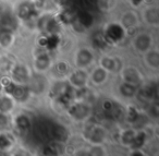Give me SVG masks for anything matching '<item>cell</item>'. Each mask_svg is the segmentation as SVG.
Here are the masks:
<instances>
[{
    "mask_svg": "<svg viewBox=\"0 0 159 156\" xmlns=\"http://www.w3.org/2000/svg\"><path fill=\"white\" fill-rule=\"evenodd\" d=\"M104 34H105V36H106L109 44H113V43H118L123 40L125 32H124V29L120 24L111 23V24H109L108 26H107Z\"/></svg>",
    "mask_w": 159,
    "mask_h": 156,
    "instance_id": "1",
    "label": "cell"
},
{
    "mask_svg": "<svg viewBox=\"0 0 159 156\" xmlns=\"http://www.w3.org/2000/svg\"><path fill=\"white\" fill-rule=\"evenodd\" d=\"M69 112L73 118L77 119V120H83L89 117V115L91 114V109L89 106L84 105V104H75L70 108Z\"/></svg>",
    "mask_w": 159,
    "mask_h": 156,
    "instance_id": "2",
    "label": "cell"
},
{
    "mask_svg": "<svg viewBox=\"0 0 159 156\" xmlns=\"http://www.w3.org/2000/svg\"><path fill=\"white\" fill-rule=\"evenodd\" d=\"M12 78H13V81L16 84L26 83L30 79V72L26 67L20 64V66H16L12 70Z\"/></svg>",
    "mask_w": 159,
    "mask_h": 156,
    "instance_id": "3",
    "label": "cell"
},
{
    "mask_svg": "<svg viewBox=\"0 0 159 156\" xmlns=\"http://www.w3.org/2000/svg\"><path fill=\"white\" fill-rule=\"evenodd\" d=\"M18 14L21 19H23V20L31 19L32 17L35 14V8H34L33 3H31V2L21 3L18 8Z\"/></svg>",
    "mask_w": 159,
    "mask_h": 156,
    "instance_id": "4",
    "label": "cell"
},
{
    "mask_svg": "<svg viewBox=\"0 0 159 156\" xmlns=\"http://www.w3.org/2000/svg\"><path fill=\"white\" fill-rule=\"evenodd\" d=\"M93 60V54L87 49L80 50L76 56V64L79 67H86Z\"/></svg>",
    "mask_w": 159,
    "mask_h": 156,
    "instance_id": "5",
    "label": "cell"
},
{
    "mask_svg": "<svg viewBox=\"0 0 159 156\" xmlns=\"http://www.w3.org/2000/svg\"><path fill=\"white\" fill-rule=\"evenodd\" d=\"M86 81H87V75L82 70L75 71L70 78L71 84H73L74 86H77V87H83L85 85V83H86Z\"/></svg>",
    "mask_w": 159,
    "mask_h": 156,
    "instance_id": "6",
    "label": "cell"
},
{
    "mask_svg": "<svg viewBox=\"0 0 159 156\" xmlns=\"http://www.w3.org/2000/svg\"><path fill=\"white\" fill-rule=\"evenodd\" d=\"M59 43H60V40L57 34H50L49 36H46L45 38H43L42 42H40V45L46 47V49L52 50V49L57 48Z\"/></svg>",
    "mask_w": 159,
    "mask_h": 156,
    "instance_id": "7",
    "label": "cell"
},
{
    "mask_svg": "<svg viewBox=\"0 0 159 156\" xmlns=\"http://www.w3.org/2000/svg\"><path fill=\"white\" fill-rule=\"evenodd\" d=\"M89 139L93 143H102L105 139V131L99 127L91 128L89 132Z\"/></svg>",
    "mask_w": 159,
    "mask_h": 156,
    "instance_id": "8",
    "label": "cell"
},
{
    "mask_svg": "<svg viewBox=\"0 0 159 156\" xmlns=\"http://www.w3.org/2000/svg\"><path fill=\"white\" fill-rule=\"evenodd\" d=\"M150 44H152V40H150L149 36L146 35V34L139 35V37L136 38V40H135V47L141 51H144L149 48Z\"/></svg>",
    "mask_w": 159,
    "mask_h": 156,
    "instance_id": "9",
    "label": "cell"
},
{
    "mask_svg": "<svg viewBox=\"0 0 159 156\" xmlns=\"http://www.w3.org/2000/svg\"><path fill=\"white\" fill-rule=\"evenodd\" d=\"M52 135L59 142H66V139H68V131H66V128H63L62 125H57L53 127L52 130Z\"/></svg>",
    "mask_w": 159,
    "mask_h": 156,
    "instance_id": "10",
    "label": "cell"
},
{
    "mask_svg": "<svg viewBox=\"0 0 159 156\" xmlns=\"http://www.w3.org/2000/svg\"><path fill=\"white\" fill-rule=\"evenodd\" d=\"M10 95H12L14 98L19 99V101H24L27 97V95H29V91H27L24 86L21 85V84L19 85V84L16 83V85H14L13 90H12Z\"/></svg>",
    "mask_w": 159,
    "mask_h": 156,
    "instance_id": "11",
    "label": "cell"
},
{
    "mask_svg": "<svg viewBox=\"0 0 159 156\" xmlns=\"http://www.w3.org/2000/svg\"><path fill=\"white\" fill-rule=\"evenodd\" d=\"M120 93L124 97H133L136 94V87H135L134 84L124 82V83H122L120 85Z\"/></svg>",
    "mask_w": 159,
    "mask_h": 156,
    "instance_id": "12",
    "label": "cell"
},
{
    "mask_svg": "<svg viewBox=\"0 0 159 156\" xmlns=\"http://www.w3.org/2000/svg\"><path fill=\"white\" fill-rule=\"evenodd\" d=\"M16 128L21 131H26V130L30 129L31 127V120L27 116L25 115H19L16 119Z\"/></svg>",
    "mask_w": 159,
    "mask_h": 156,
    "instance_id": "13",
    "label": "cell"
},
{
    "mask_svg": "<svg viewBox=\"0 0 159 156\" xmlns=\"http://www.w3.org/2000/svg\"><path fill=\"white\" fill-rule=\"evenodd\" d=\"M50 66V58L48 57V55L44 54V55H39L35 60V67L36 69L40 71L46 70L48 67Z\"/></svg>",
    "mask_w": 159,
    "mask_h": 156,
    "instance_id": "14",
    "label": "cell"
},
{
    "mask_svg": "<svg viewBox=\"0 0 159 156\" xmlns=\"http://www.w3.org/2000/svg\"><path fill=\"white\" fill-rule=\"evenodd\" d=\"M123 78L125 80V82H129V83H132V84H135V83H139V74L135 69H126L123 73Z\"/></svg>",
    "mask_w": 159,
    "mask_h": 156,
    "instance_id": "15",
    "label": "cell"
},
{
    "mask_svg": "<svg viewBox=\"0 0 159 156\" xmlns=\"http://www.w3.org/2000/svg\"><path fill=\"white\" fill-rule=\"evenodd\" d=\"M80 25H82L84 27H89L93 24V17L89 13V12H81L80 14H77L76 19Z\"/></svg>",
    "mask_w": 159,
    "mask_h": 156,
    "instance_id": "16",
    "label": "cell"
},
{
    "mask_svg": "<svg viewBox=\"0 0 159 156\" xmlns=\"http://www.w3.org/2000/svg\"><path fill=\"white\" fill-rule=\"evenodd\" d=\"M13 40V36L11 34V31H7V30H2V32H0V46L2 48H7L12 44Z\"/></svg>",
    "mask_w": 159,
    "mask_h": 156,
    "instance_id": "17",
    "label": "cell"
},
{
    "mask_svg": "<svg viewBox=\"0 0 159 156\" xmlns=\"http://www.w3.org/2000/svg\"><path fill=\"white\" fill-rule=\"evenodd\" d=\"M145 141H146L145 132L141 131V132H139V133H135V135H134V138H133L132 142H131L130 146H132L134 149H139L143 146Z\"/></svg>",
    "mask_w": 159,
    "mask_h": 156,
    "instance_id": "18",
    "label": "cell"
},
{
    "mask_svg": "<svg viewBox=\"0 0 159 156\" xmlns=\"http://www.w3.org/2000/svg\"><path fill=\"white\" fill-rule=\"evenodd\" d=\"M13 107V102L10 97L8 96H2L0 97V111L1 112H7L10 111Z\"/></svg>",
    "mask_w": 159,
    "mask_h": 156,
    "instance_id": "19",
    "label": "cell"
},
{
    "mask_svg": "<svg viewBox=\"0 0 159 156\" xmlns=\"http://www.w3.org/2000/svg\"><path fill=\"white\" fill-rule=\"evenodd\" d=\"M49 34H57V32L60 29L59 21H57L56 19H49L46 22V25L44 27Z\"/></svg>",
    "mask_w": 159,
    "mask_h": 156,
    "instance_id": "20",
    "label": "cell"
},
{
    "mask_svg": "<svg viewBox=\"0 0 159 156\" xmlns=\"http://www.w3.org/2000/svg\"><path fill=\"white\" fill-rule=\"evenodd\" d=\"M93 40H94V44H95L98 48H105V47H107V45L109 44L104 33H96L93 37Z\"/></svg>",
    "mask_w": 159,
    "mask_h": 156,
    "instance_id": "21",
    "label": "cell"
},
{
    "mask_svg": "<svg viewBox=\"0 0 159 156\" xmlns=\"http://www.w3.org/2000/svg\"><path fill=\"white\" fill-rule=\"evenodd\" d=\"M102 66L105 70H108V71H115L117 70V60L113 59V58H104L102 60Z\"/></svg>",
    "mask_w": 159,
    "mask_h": 156,
    "instance_id": "22",
    "label": "cell"
},
{
    "mask_svg": "<svg viewBox=\"0 0 159 156\" xmlns=\"http://www.w3.org/2000/svg\"><path fill=\"white\" fill-rule=\"evenodd\" d=\"M107 78V73L106 70L104 68H99V69H96L93 73V81L95 83H102V82L106 80Z\"/></svg>",
    "mask_w": 159,
    "mask_h": 156,
    "instance_id": "23",
    "label": "cell"
},
{
    "mask_svg": "<svg viewBox=\"0 0 159 156\" xmlns=\"http://www.w3.org/2000/svg\"><path fill=\"white\" fill-rule=\"evenodd\" d=\"M12 144V140L8 134H0V151H5Z\"/></svg>",
    "mask_w": 159,
    "mask_h": 156,
    "instance_id": "24",
    "label": "cell"
},
{
    "mask_svg": "<svg viewBox=\"0 0 159 156\" xmlns=\"http://www.w3.org/2000/svg\"><path fill=\"white\" fill-rule=\"evenodd\" d=\"M134 135H135L134 130H126V131H124L123 133L121 134L122 143L125 145H130L133 140V138H134Z\"/></svg>",
    "mask_w": 159,
    "mask_h": 156,
    "instance_id": "25",
    "label": "cell"
},
{
    "mask_svg": "<svg viewBox=\"0 0 159 156\" xmlns=\"http://www.w3.org/2000/svg\"><path fill=\"white\" fill-rule=\"evenodd\" d=\"M76 17L73 16V13L71 11H64L60 14V21L62 23H66V24H69V23H72L73 20H75Z\"/></svg>",
    "mask_w": 159,
    "mask_h": 156,
    "instance_id": "26",
    "label": "cell"
},
{
    "mask_svg": "<svg viewBox=\"0 0 159 156\" xmlns=\"http://www.w3.org/2000/svg\"><path fill=\"white\" fill-rule=\"evenodd\" d=\"M147 61L149 64V66H152L155 68H157L159 64V56L157 53H150L147 56Z\"/></svg>",
    "mask_w": 159,
    "mask_h": 156,
    "instance_id": "27",
    "label": "cell"
},
{
    "mask_svg": "<svg viewBox=\"0 0 159 156\" xmlns=\"http://www.w3.org/2000/svg\"><path fill=\"white\" fill-rule=\"evenodd\" d=\"M58 149H56L53 145H48L44 149V154L45 155H57Z\"/></svg>",
    "mask_w": 159,
    "mask_h": 156,
    "instance_id": "28",
    "label": "cell"
},
{
    "mask_svg": "<svg viewBox=\"0 0 159 156\" xmlns=\"http://www.w3.org/2000/svg\"><path fill=\"white\" fill-rule=\"evenodd\" d=\"M8 123V118L5 115V112L0 111V127H5Z\"/></svg>",
    "mask_w": 159,
    "mask_h": 156,
    "instance_id": "29",
    "label": "cell"
},
{
    "mask_svg": "<svg viewBox=\"0 0 159 156\" xmlns=\"http://www.w3.org/2000/svg\"><path fill=\"white\" fill-rule=\"evenodd\" d=\"M57 68H58V71L59 72H66V64L64 62H59L57 64Z\"/></svg>",
    "mask_w": 159,
    "mask_h": 156,
    "instance_id": "30",
    "label": "cell"
},
{
    "mask_svg": "<svg viewBox=\"0 0 159 156\" xmlns=\"http://www.w3.org/2000/svg\"><path fill=\"white\" fill-rule=\"evenodd\" d=\"M150 110H152V115L155 117V118H156V117L158 116V106H157V105H154V106L152 107V109H150Z\"/></svg>",
    "mask_w": 159,
    "mask_h": 156,
    "instance_id": "31",
    "label": "cell"
},
{
    "mask_svg": "<svg viewBox=\"0 0 159 156\" xmlns=\"http://www.w3.org/2000/svg\"><path fill=\"white\" fill-rule=\"evenodd\" d=\"M131 1H132V3L134 6H139V5H141L143 0H131Z\"/></svg>",
    "mask_w": 159,
    "mask_h": 156,
    "instance_id": "32",
    "label": "cell"
}]
</instances>
